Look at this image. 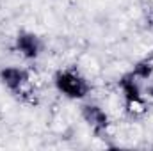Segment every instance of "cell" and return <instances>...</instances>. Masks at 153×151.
<instances>
[{
  "instance_id": "1",
  "label": "cell",
  "mask_w": 153,
  "mask_h": 151,
  "mask_svg": "<svg viewBox=\"0 0 153 151\" xmlns=\"http://www.w3.org/2000/svg\"><path fill=\"white\" fill-rule=\"evenodd\" d=\"M53 85L62 96L70 100H84L91 93L89 82L76 70H59L53 75Z\"/></svg>"
},
{
  "instance_id": "7",
  "label": "cell",
  "mask_w": 153,
  "mask_h": 151,
  "mask_svg": "<svg viewBox=\"0 0 153 151\" xmlns=\"http://www.w3.org/2000/svg\"><path fill=\"white\" fill-rule=\"evenodd\" d=\"M148 94H150V96L153 98V84L150 85V87H148Z\"/></svg>"
},
{
  "instance_id": "5",
  "label": "cell",
  "mask_w": 153,
  "mask_h": 151,
  "mask_svg": "<svg viewBox=\"0 0 153 151\" xmlns=\"http://www.w3.org/2000/svg\"><path fill=\"white\" fill-rule=\"evenodd\" d=\"M121 93H123V98H125V103L128 109H135V107H143V93H141V85H139V80L132 75L130 71L125 73V75L119 78L117 82Z\"/></svg>"
},
{
  "instance_id": "2",
  "label": "cell",
  "mask_w": 153,
  "mask_h": 151,
  "mask_svg": "<svg viewBox=\"0 0 153 151\" xmlns=\"http://www.w3.org/2000/svg\"><path fill=\"white\" fill-rule=\"evenodd\" d=\"M14 50L27 61H36L43 52V41L34 32H20L14 38Z\"/></svg>"
},
{
  "instance_id": "6",
  "label": "cell",
  "mask_w": 153,
  "mask_h": 151,
  "mask_svg": "<svg viewBox=\"0 0 153 151\" xmlns=\"http://www.w3.org/2000/svg\"><path fill=\"white\" fill-rule=\"evenodd\" d=\"M130 73L135 76L139 82L141 80H150L153 76V62L152 61H139V62L134 64Z\"/></svg>"
},
{
  "instance_id": "3",
  "label": "cell",
  "mask_w": 153,
  "mask_h": 151,
  "mask_svg": "<svg viewBox=\"0 0 153 151\" xmlns=\"http://www.w3.org/2000/svg\"><path fill=\"white\" fill-rule=\"evenodd\" d=\"M0 82L11 93H22L29 84V71L20 66H5L0 70Z\"/></svg>"
},
{
  "instance_id": "4",
  "label": "cell",
  "mask_w": 153,
  "mask_h": 151,
  "mask_svg": "<svg viewBox=\"0 0 153 151\" xmlns=\"http://www.w3.org/2000/svg\"><path fill=\"white\" fill-rule=\"evenodd\" d=\"M80 115L96 133L105 132L109 128V124H111L109 114L105 112L100 105H96V103H84L80 107Z\"/></svg>"
}]
</instances>
